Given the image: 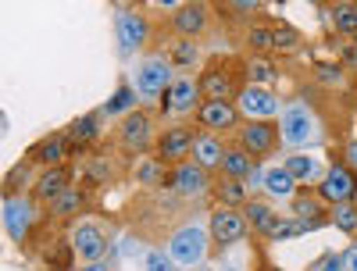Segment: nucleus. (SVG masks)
Instances as JSON below:
<instances>
[{"mask_svg":"<svg viewBox=\"0 0 357 271\" xmlns=\"http://www.w3.org/2000/svg\"><path fill=\"white\" fill-rule=\"evenodd\" d=\"M204 250H207V232L197 225H186L172 235V257L178 264H197L204 257Z\"/></svg>","mask_w":357,"mask_h":271,"instance_id":"nucleus-1","label":"nucleus"},{"mask_svg":"<svg viewBox=\"0 0 357 271\" xmlns=\"http://www.w3.org/2000/svg\"><path fill=\"white\" fill-rule=\"evenodd\" d=\"M314 136V118L304 104H293L282 111V139L286 143H307Z\"/></svg>","mask_w":357,"mask_h":271,"instance_id":"nucleus-2","label":"nucleus"},{"mask_svg":"<svg viewBox=\"0 0 357 271\" xmlns=\"http://www.w3.org/2000/svg\"><path fill=\"white\" fill-rule=\"evenodd\" d=\"M165 86H168V65L161 61V57H151V61L139 65V75H136L139 97H158Z\"/></svg>","mask_w":357,"mask_h":271,"instance_id":"nucleus-3","label":"nucleus"},{"mask_svg":"<svg viewBox=\"0 0 357 271\" xmlns=\"http://www.w3.org/2000/svg\"><path fill=\"white\" fill-rule=\"evenodd\" d=\"M240 111L250 114V118H268V114L279 111V100H275V93H268L264 86H250L240 93Z\"/></svg>","mask_w":357,"mask_h":271,"instance_id":"nucleus-4","label":"nucleus"},{"mask_svg":"<svg viewBox=\"0 0 357 271\" xmlns=\"http://www.w3.org/2000/svg\"><path fill=\"white\" fill-rule=\"evenodd\" d=\"M357 189V178L350 175V168H333L329 175L321 178V196L329 203H340V200H350Z\"/></svg>","mask_w":357,"mask_h":271,"instance_id":"nucleus-5","label":"nucleus"},{"mask_svg":"<svg viewBox=\"0 0 357 271\" xmlns=\"http://www.w3.org/2000/svg\"><path fill=\"white\" fill-rule=\"evenodd\" d=\"M243 232H247V222H243V215H236V210H215L211 215L215 243H236Z\"/></svg>","mask_w":357,"mask_h":271,"instance_id":"nucleus-6","label":"nucleus"},{"mask_svg":"<svg viewBox=\"0 0 357 271\" xmlns=\"http://www.w3.org/2000/svg\"><path fill=\"white\" fill-rule=\"evenodd\" d=\"M29 222H33V207H29V200L8 196V203H4V229H8V235L22 239L25 229H29Z\"/></svg>","mask_w":357,"mask_h":271,"instance_id":"nucleus-7","label":"nucleus"},{"mask_svg":"<svg viewBox=\"0 0 357 271\" xmlns=\"http://www.w3.org/2000/svg\"><path fill=\"white\" fill-rule=\"evenodd\" d=\"M72 250L82 254V257H89V261H97L104 254V232L97 225H79L72 232Z\"/></svg>","mask_w":357,"mask_h":271,"instance_id":"nucleus-8","label":"nucleus"},{"mask_svg":"<svg viewBox=\"0 0 357 271\" xmlns=\"http://www.w3.org/2000/svg\"><path fill=\"white\" fill-rule=\"evenodd\" d=\"M118 40H122L126 50H136L143 40H146V22L132 11H122L118 15Z\"/></svg>","mask_w":357,"mask_h":271,"instance_id":"nucleus-9","label":"nucleus"},{"mask_svg":"<svg viewBox=\"0 0 357 271\" xmlns=\"http://www.w3.org/2000/svg\"><path fill=\"white\" fill-rule=\"evenodd\" d=\"M197 93L200 89L193 86V79H175L172 89H168V97H165V107L168 111H190L197 104Z\"/></svg>","mask_w":357,"mask_h":271,"instance_id":"nucleus-10","label":"nucleus"},{"mask_svg":"<svg viewBox=\"0 0 357 271\" xmlns=\"http://www.w3.org/2000/svg\"><path fill=\"white\" fill-rule=\"evenodd\" d=\"M200 122H204L207 129H229V125L236 122V107L225 104V100H207L204 111H200Z\"/></svg>","mask_w":357,"mask_h":271,"instance_id":"nucleus-11","label":"nucleus"},{"mask_svg":"<svg viewBox=\"0 0 357 271\" xmlns=\"http://www.w3.org/2000/svg\"><path fill=\"white\" fill-rule=\"evenodd\" d=\"M193 136L186 132V129H172V132H165V139H161V157L165 161H178V157H186L190 150H193Z\"/></svg>","mask_w":357,"mask_h":271,"instance_id":"nucleus-12","label":"nucleus"},{"mask_svg":"<svg viewBox=\"0 0 357 271\" xmlns=\"http://www.w3.org/2000/svg\"><path fill=\"white\" fill-rule=\"evenodd\" d=\"M175 189L183 193V196H200V193L207 189V178H204V171L193 168V164H178V171H175Z\"/></svg>","mask_w":357,"mask_h":271,"instance_id":"nucleus-13","label":"nucleus"},{"mask_svg":"<svg viewBox=\"0 0 357 271\" xmlns=\"http://www.w3.org/2000/svg\"><path fill=\"white\" fill-rule=\"evenodd\" d=\"M122 139L126 146H146V139H151V118L146 114H129L126 122H122Z\"/></svg>","mask_w":357,"mask_h":271,"instance_id":"nucleus-14","label":"nucleus"},{"mask_svg":"<svg viewBox=\"0 0 357 271\" xmlns=\"http://www.w3.org/2000/svg\"><path fill=\"white\" fill-rule=\"evenodd\" d=\"M272 143H275V132L268 129L264 122H250V125L243 129V146L250 150V154H268V150H272Z\"/></svg>","mask_w":357,"mask_h":271,"instance_id":"nucleus-15","label":"nucleus"},{"mask_svg":"<svg viewBox=\"0 0 357 271\" xmlns=\"http://www.w3.org/2000/svg\"><path fill=\"white\" fill-rule=\"evenodd\" d=\"M272 196H293V186H296V178L289 175V168L282 164V168H268L264 171V183H261Z\"/></svg>","mask_w":357,"mask_h":271,"instance_id":"nucleus-16","label":"nucleus"},{"mask_svg":"<svg viewBox=\"0 0 357 271\" xmlns=\"http://www.w3.org/2000/svg\"><path fill=\"white\" fill-rule=\"evenodd\" d=\"M200 93H204L207 100H225V97L232 93V82H229L225 72H207V75L200 79Z\"/></svg>","mask_w":357,"mask_h":271,"instance_id":"nucleus-17","label":"nucleus"},{"mask_svg":"<svg viewBox=\"0 0 357 271\" xmlns=\"http://www.w3.org/2000/svg\"><path fill=\"white\" fill-rule=\"evenodd\" d=\"M204 18H207L204 8H200V4H190V8H183V11L175 15V29H178L183 36H197L200 29H204Z\"/></svg>","mask_w":357,"mask_h":271,"instance_id":"nucleus-18","label":"nucleus"},{"mask_svg":"<svg viewBox=\"0 0 357 271\" xmlns=\"http://www.w3.org/2000/svg\"><path fill=\"white\" fill-rule=\"evenodd\" d=\"M68 186V175L61 171V168H50L47 164V175L40 178V183H36V196H43V200H54L57 193H61Z\"/></svg>","mask_w":357,"mask_h":271,"instance_id":"nucleus-19","label":"nucleus"},{"mask_svg":"<svg viewBox=\"0 0 357 271\" xmlns=\"http://www.w3.org/2000/svg\"><path fill=\"white\" fill-rule=\"evenodd\" d=\"M222 168L229 178H247L250 175V154H243V150H232V154L222 157Z\"/></svg>","mask_w":357,"mask_h":271,"instance_id":"nucleus-20","label":"nucleus"},{"mask_svg":"<svg viewBox=\"0 0 357 271\" xmlns=\"http://www.w3.org/2000/svg\"><path fill=\"white\" fill-rule=\"evenodd\" d=\"M193 150H197V161H200V164H222V143H218V139L200 136V139L193 143Z\"/></svg>","mask_w":357,"mask_h":271,"instance_id":"nucleus-21","label":"nucleus"},{"mask_svg":"<svg viewBox=\"0 0 357 271\" xmlns=\"http://www.w3.org/2000/svg\"><path fill=\"white\" fill-rule=\"evenodd\" d=\"M333 25L340 29V33H357V8L350 4V0H343V4L333 8Z\"/></svg>","mask_w":357,"mask_h":271,"instance_id":"nucleus-22","label":"nucleus"},{"mask_svg":"<svg viewBox=\"0 0 357 271\" xmlns=\"http://www.w3.org/2000/svg\"><path fill=\"white\" fill-rule=\"evenodd\" d=\"M286 168H289V175L296 178V183H314L318 178V164L311 157H289Z\"/></svg>","mask_w":357,"mask_h":271,"instance_id":"nucleus-23","label":"nucleus"},{"mask_svg":"<svg viewBox=\"0 0 357 271\" xmlns=\"http://www.w3.org/2000/svg\"><path fill=\"white\" fill-rule=\"evenodd\" d=\"M65 146H68V143H65L61 136H54V139H47V143H43V146L36 150V157H40L43 164H57V161H61V157L68 154Z\"/></svg>","mask_w":357,"mask_h":271,"instance_id":"nucleus-24","label":"nucleus"},{"mask_svg":"<svg viewBox=\"0 0 357 271\" xmlns=\"http://www.w3.org/2000/svg\"><path fill=\"white\" fill-rule=\"evenodd\" d=\"M136 178H139V183H146V186H158L161 178H165L161 161H139V164H136Z\"/></svg>","mask_w":357,"mask_h":271,"instance_id":"nucleus-25","label":"nucleus"},{"mask_svg":"<svg viewBox=\"0 0 357 271\" xmlns=\"http://www.w3.org/2000/svg\"><path fill=\"white\" fill-rule=\"evenodd\" d=\"M293 210H296V218H301V222H321V207L311 196H296L293 200Z\"/></svg>","mask_w":357,"mask_h":271,"instance_id":"nucleus-26","label":"nucleus"},{"mask_svg":"<svg viewBox=\"0 0 357 271\" xmlns=\"http://www.w3.org/2000/svg\"><path fill=\"white\" fill-rule=\"evenodd\" d=\"M336 225H340L343 232H354V229H357V207H354L350 200H340V203H336Z\"/></svg>","mask_w":357,"mask_h":271,"instance_id":"nucleus-27","label":"nucleus"},{"mask_svg":"<svg viewBox=\"0 0 357 271\" xmlns=\"http://www.w3.org/2000/svg\"><path fill=\"white\" fill-rule=\"evenodd\" d=\"M172 65H197V47L190 43V40H178L175 47H172Z\"/></svg>","mask_w":357,"mask_h":271,"instance_id":"nucleus-28","label":"nucleus"},{"mask_svg":"<svg viewBox=\"0 0 357 271\" xmlns=\"http://www.w3.org/2000/svg\"><path fill=\"white\" fill-rule=\"evenodd\" d=\"M97 136V122L93 118H79V122L68 129V139L72 143H86V139H93Z\"/></svg>","mask_w":357,"mask_h":271,"instance_id":"nucleus-29","label":"nucleus"},{"mask_svg":"<svg viewBox=\"0 0 357 271\" xmlns=\"http://www.w3.org/2000/svg\"><path fill=\"white\" fill-rule=\"evenodd\" d=\"M79 203H82V196L75 189H61V193L54 196V210H57V215H72Z\"/></svg>","mask_w":357,"mask_h":271,"instance_id":"nucleus-30","label":"nucleus"},{"mask_svg":"<svg viewBox=\"0 0 357 271\" xmlns=\"http://www.w3.org/2000/svg\"><path fill=\"white\" fill-rule=\"evenodd\" d=\"M272 47H275V50H293V47H296V33H293L289 25L272 29Z\"/></svg>","mask_w":357,"mask_h":271,"instance_id":"nucleus-31","label":"nucleus"},{"mask_svg":"<svg viewBox=\"0 0 357 271\" xmlns=\"http://www.w3.org/2000/svg\"><path fill=\"white\" fill-rule=\"evenodd\" d=\"M247 72H250V79H254V82H272V79H275V68L268 65V61H261V57L247 65Z\"/></svg>","mask_w":357,"mask_h":271,"instance_id":"nucleus-32","label":"nucleus"},{"mask_svg":"<svg viewBox=\"0 0 357 271\" xmlns=\"http://www.w3.org/2000/svg\"><path fill=\"white\" fill-rule=\"evenodd\" d=\"M222 200L225 203H243V186H240V178H229V183H222Z\"/></svg>","mask_w":357,"mask_h":271,"instance_id":"nucleus-33","label":"nucleus"},{"mask_svg":"<svg viewBox=\"0 0 357 271\" xmlns=\"http://www.w3.org/2000/svg\"><path fill=\"white\" fill-rule=\"evenodd\" d=\"M247 218H250V225L264 229V222L272 218V207H264V203H247Z\"/></svg>","mask_w":357,"mask_h":271,"instance_id":"nucleus-34","label":"nucleus"},{"mask_svg":"<svg viewBox=\"0 0 357 271\" xmlns=\"http://www.w3.org/2000/svg\"><path fill=\"white\" fill-rule=\"evenodd\" d=\"M136 100V93H132V89H118V97L107 104V114H118V111H126L129 104Z\"/></svg>","mask_w":357,"mask_h":271,"instance_id":"nucleus-35","label":"nucleus"},{"mask_svg":"<svg viewBox=\"0 0 357 271\" xmlns=\"http://www.w3.org/2000/svg\"><path fill=\"white\" fill-rule=\"evenodd\" d=\"M250 43L261 47V50H264V47H272V29H261V25L250 29Z\"/></svg>","mask_w":357,"mask_h":271,"instance_id":"nucleus-36","label":"nucleus"},{"mask_svg":"<svg viewBox=\"0 0 357 271\" xmlns=\"http://www.w3.org/2000/svg\"><path fill=\"white\" fill-rule=\"evenodd\" d=\"M314 268H318V271H336V268H343V254H329V257H321Z\"/></svg>","mask_w":357,"mask_h":271,"instance_id":"nucleus-37","label":"nucleus"},{"mask_svg":"<svg viewBox=\"0 0 357 271\" xmlns=\"http://www.w3.org/2000/svg\"><path fill=\"white\" fill-rule=\"evenodd\" d=\"M146 268H151V271H165V268H172V257H165V254H151V257H146Z\"/></svg>","mask_w":357,"mask_h":271,"instance_id":"nucleus-38","label":"nucleus"},{"mask_svg":"<svg viewBox=\"0 0 357 271\" xmlns=\"http://www.w3.org/2000/svg\"><path fill=\"white\" fill-rule=\"evenodd\" d=\"M318 75H321L325 82H340V68H329V65H321V68H318Z\"/></svg>","mask_w":357,"mask_h":271,"instance_id":"nucleus-39","label":"nucleus"},{"mask_svg":"<svg viewBox=\"0 0 357 271\" xmlns=\"http://www.w3.org/2000/svg\"><path fill=\"white\" fill-rule=\"evenodd\" d=\"M232 8H240V11H254V8H261V0H229Z\"/></svg>","mask_w":357,"mask_h":271,"instance_id":"nucleus-40","label":"nucleus"},{"mask_svg":"<svg viewBox=\"0 0 357 271\" xmlns=\"http://www.w3.org/2000/svg\"><path fill=\"white\" fill-rule=\"evenodd\" d=\"M343 268H350V271H357V247H350V250L343 254Z\"/></svg>","mask_w":357,"mask_h":271,"instance_id":"nucleus-41","label":"nucleus"},{"mask_svg":"<svg viewBox=\"0 0 357 271\" xmlns=\"http://www.w3.org/2000/svg\"><path fill=\"white\" fill-rule=\"evenodd\" d=\"M350 161H354V164H357V143H354V146H350Z\"/></svg>","mask_w":357,"mask_h":271,"instance_id":"nucleus-42","label":"nucleus"},{"mask_svg":"<svg viewBox=\"0 0 357 271\" xmlns=\"http://www.w3.org/2000/svg\"><path fill=\"white\" fill-rule=\"evenodd\" d=\"M161 4H172V0H161Z\"/></svg>","mask_w":357,"mask_h":271,"instance_id":"nucleus-43","label":"nucleus"}]
</instances>
